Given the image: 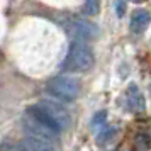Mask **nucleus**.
Returning <instances> with one entry per match:
<instances>
[{
  "label": "nucleus",
  "instance_id": "obj_6",
  "mask_svg": "<svg viewBox=\"0 0 151 151\" xmlns=\"http://www.w3.org/2000/svg\"><path fill=\"white\" fill-rule=\"evenodd\" d=\"M14 150H26V151H51L55 150V144L48 143V141H42L39 137L31 136L27 139H22L19 144H15Z\"/></svg>",
  "mask_w": 151,
  "mask_h": 151
},
{
  "label": "nucleus",
  "instance_id": "obj_11",
  "mask_svg": "<svg viewBox=\"0 0 151 151\" xmlns=\"http://www.w3.org/2000/svg\"><path fill=\"white\" fill-rule=\"evenodd\" d=\"M150 144H151V141H150L148 134H139L136 137V150H148Z\"/></svg>",
  "mask_w": 151,
  "mask_h": 151
},
{
  "label": "nucleus",
  "instance_id": "obj_13",
  "mask_svg": "<svg viewBox=\"0 0 151 151\" xmlns=\"http://www.w3.org/2000/svg\"><path fill=\"white\" fill-rule=\"evenodd\" d=\"M117 14L124 15V2L122 0H117Z\"/></svg>",
  "mask_w": 151,
  "mask_h": 151
},
{
  "label": "nucleus",
  "instance_id": "obj_14",
  "mask_svg": "<svg viewBox=\"0 0 151 151\" xmlns=\"http://www.w3.org/2000/svg\"><path fill=\"white\" fill-rule=\"evenodd\" d=\"M132 2H141V0H132Z\"/></svg>",
  "mask_w": 151,
  "mask_h": 151
},
{
  "label": "nucleus",
  "instance_id": "obj_1",
  "mask_svg": "<svg viewBox=\"0 0 151 151\" xmlns=\"http://www.w3.org/2000/svg\"><path fill=\"white\" fill-rule=\"evenodd\" d=\"M95 63V58H93V53L92 49L85 44V41H80L76 39L70 44L68 55L65 58V63H63V68L66 71H76V73H85L92 70Z\"/></svg>",
  "mask_w": 151,
  "mask_h": 151
},
{
  "label": "nucleus",
  "instance_id": "obj_9",
  "mask_svg": "<svg viewBox=\"0 0 151 151\" xmlns=\"http://www.w3.org/2000/svg\"><path fill=\"white\" fill-rule=\"evenodd\" d=\"M99 10H100V2H99V0H85L83 12L87 15H97Z\"/></svg>",
  "mask_w": 151,
  "mask_h": 151
},
{
  "label": "nucleus",
  "instance_id": "obj_3",
  "mask_svg": "<svg viewBox=\"0 0 151 151\" xmlns=\"http://www.w3.org/2000/svg\"><path fill=\"white\" fill-rule=\"evenodd\" d=\"M22 124H24V129L29 132V136H34V137H39L42 141H48V143H53L58 139L60 132L51 127L48 122H44L42 119L32 114L31 110H26V114L22 117Z\"/></svg>",
  "mask_w": 151,
  "mask_h": 151
},
{
  "label": "nucleus",
  "instance_id": "obj_10",
  "mask_svg": "<svg viewBox=\"0 0 151 151\" xmlns=\"http://www.w3.org/2000/svg\"><path fill=\"white\" fill-rule=\"evenodd\" d=\"M114 134H116V129H114V127H110V126H107V127H104L102 132L99 134V137H97V143H100V144L109 143L110 139L114 137Z\"/></svg>",
  "mask_w": 151,
  "mask_h": 151
},
{
  "label": "nucleus",
  "instance_id": "obj_5",
  "mask_svg": "<svg viewBox=\"0 0 151 151\" xmlns=\"http://www.w3.org/2000/svg\"><path fill=\"white\" fill-rule=\"evenodd\" d=\"M41 110L46 114V116L53 121L58 131L61 132V131H66L71 126V117H70L68 110L65 109L63 105H60L58 102H51V100H42V102L37 104Z\"/></svg>",
  "mask_w": 151,
  "mask_h": 151
},
{
  "label": "nucleus",
  "instance_id": "obj_8",
  "mask_svg": "<svg viewBox=\"0 0 151 151\" xmlns=\"http://www.w3.org/2000/svg\"><path fill=\"white\" fill-rule=\"evenodd\" d=\"M151 21V14L144 9H136L132 15H131V31L134 34H139L143 32L144 29L148 27V24Z\"/></svg>",
  "mask_w": 151,
  "mask_h": 151
},
{
  "label": "nucleus",
  "instance_id": "obj_2",
  "mask_svg": "<svg viewBox=\"0 0 151 151\" xmlns=\"http://www.w3.org/2000/svg\"><path fill=\"white\" fill-rule=\"evenodd\" d=\"M46 92L53 99H58L61 102H73L80 93V85L75 78L70 76H56L49 80L46 85Z\"/></svg>",
  "mask_w": 151,
  "mask_h": 151
},
{
  "label": "nucleus",
  "instance_id": "obj_7",
  "mask_svg": "<svg viewBox=\"0 0 151 151\" xmlns=\"http://www.w3.org/2000/svg\"><path fill=\"white\" fill-rule=\"evenodd\" d=\"M126 105L131 112H143L144 110V99L136 85H131L126 92Z\"/></svg>",
  "mask_w": 151,
  "mask_h": 151
},
{
  "label": "nucleus",
  "instance_id": "obj_4",
  "mask_svg": "<svg viewBox=\"0 0 151 151\" xmlns=\"http://www.w3.org/2000/svg\"><path fill=\"white\" fill-rule=\"evenodd\" d=\"M65 27L75 39H80V41H92L99 36V27L92 21H87V19H82V17L68 19Z\"/></svg>",
  "mask_w": 151,
  "mask_h": 151
},
{
  "label": "nucleus",
  "instance_id": "obj_12",
  "mask_svg": "<svg viewBox=\"0 0 151 151\" xmlns=\"http://www.w3.org/2000/svg\"><path fill=\"white\" fill-rule=\"evenodd\" d=\"M105 117H107V114H105V112H99V114H95V116H93V119H92V126H93V127H97V126H102L104 122H105Z\"/></svg>",
  "mask_w": 151,
  "mask_h": 151
}]
</instances>
